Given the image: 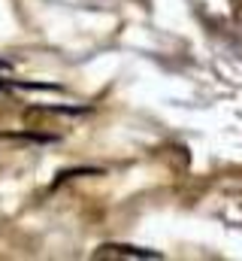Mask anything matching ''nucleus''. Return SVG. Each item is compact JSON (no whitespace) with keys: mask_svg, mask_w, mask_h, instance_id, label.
Masks as SVG:
<instances>
[{"mask_svg":"<svg viewBox=\"0 0 242 261\" xmlns=\"http://www.w3.org/2000/svg\"><path fill=\"white\" fill-rule=\"evenodd\" d=\"M97 258H158V252L145 249H130V246H100Z\"/></svg>","mask_w":242,"mask_h":261,"instance_id":"f257e3e1","label":"nucleus"}]
</instances>
